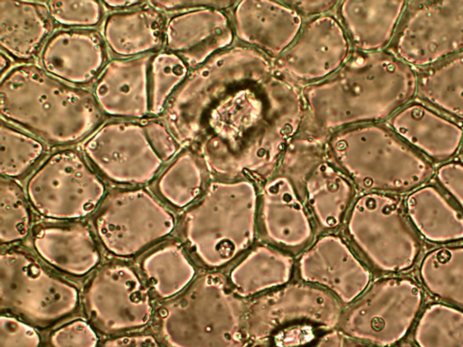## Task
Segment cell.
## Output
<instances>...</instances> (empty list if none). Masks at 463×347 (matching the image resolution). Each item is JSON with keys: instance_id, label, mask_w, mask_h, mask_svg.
Masks as SVG:
<instances>
[{"instance_id": "obj_1", "label": "cell", "mask_w": 463, "mask_h": 347, "mask_svg": "<svg viewBox=\"0 0 463 347\" xmlns=\"http://www.w3.org/2000/svg\"><path fill=\"white\" fill-rule=\"evenodd\" d=\"M166 124L209 173L268 180L304 118L302 88L264 53L242 44L192 70L169 99Z\"/></svg>"}, {"instance_id": "obj_2", "label": "cell", "mask_w": 463, "mask_h": 347, "mask_svg": "<svg viewBox=\"0 0 463 347\" xmlns=\"http://www.w3.org/2000/svg\"><path fill=\"white\" fill-rule=\"evenodd\" d=\"M417 71L389 51H353L327 79L302 88L298 135L326 139L354 126L385 123L416 98Z\"/></svg>"}, {"instance_id": "obj_3", "label": "cell", "mask_w": 463, "mask_h": 347, "mask_svg": "<svg viewBox=\"0 0 463 347\" xmlns=\"http://www.w3.org/2000/svg\"><path fill=\"white\" fill-rule=\"evenodd\" d=\"M0 112L6 122L53 146L80 142L104 119L93 92L32 64L16 66L2 77Z\"/></svg>"}, {"instance_id": "obj_4", "label": "cell", "mask_w": 463, "mask_h": 347, "mask_svg": "<svg viewBox=\"0 0 463 347\" xmlns=\"http://www.w3.org/2000/svg\"><path fill=\"white\" fill-rule=\"evenodd\" d=\"M331 161L363 192L406 195L433 180L436 166L385 123L346 127L326 138Z\"/></svg>"}, {"instance_id": "obj_5", "label": "cell", "mask_w": 463, "mask_h": 347, "mask_svg": "<svg viewBox=\"0 0 463 347\" xmlns=\"http://www.w3.org/2000/svg\"><path fill=\"white\" fill-rule=\"evenodd\" d=\"M247 306L217 274H204L158 312L168 347H245Z\"/></svg>"}, {"instance_id": "obj_6", "label": "cell", "mask_w": 463, "mask_h": 347, "mask_svg": "<svg viewBox=\"0 0 463 347\" xmlns=\"http://www.w3.org/2000/svg\"><path fill=\"white\" fill-rule=\"evenodd\" d=\"M258 192L250 179L210 183L184 213V238L206 267H220L246 249L256 229Z\"/></svg>"}, {"instance_id": "obj_7", "label": "cell", "mask_w": 463, "mask_h": 347, "mask_svg": "<svg viewBox=\"0 0 463 347\" xmlns=\"http://www.w3.org/2000/svg\"><path fill=\"white\" fill-rule=\"evenodd\" d=\"M341 313L337 299L327 291L307 284L287 285L247 307V340L269 347L303 346L338 329Z\"/></svg>"}, {"instance_id": "obj_8", "label": "cell", "mask_w": 463, "mask_h": 347, "mask_svg": "<svg viewBox=\"0 0 463 347\" xmlns=\"http://www.w3.org/2000/svg\"><path fill=\"white\" fill-rule=\"evenodd\" d=\"M347 230L367 262L388 276L407 273L422 257L424 241L401 195L363 192L350 208Z\"/></svg>"}, {"instance_id": "obj_9", "label": "cell", "mask_w": 463, "mask_h": 347, "mask_svg": "<svg viewBox=\"0 0 463 347\" xmlns=\"http://www.w3.org/2000/svg\"><path fill=\"white\" fill-rule=\"evenodd\" d=\"M0 304L38 326H49L76 311L79 291L31 254L12 249L0 258Z\"/></svg>"}, {"instance_id": "obj_10", "label": "cell", "mask_w": 463, "mask_h": 347, "mask_svg": "<svg viewBox=\"0 0 463 347\" xmlns=\"http://www.w3.org/2000/svg\"><path fill=\"white\" fill-rule=\"evenodd\" d=\"M425 292L405 275L386 276L371 284L341 321V331L351 338L378 347L401 342L414 326Z\"/></svg>"}, {"instance_id": "obj_11", "label": "cell", "mask_w": 463, "mask_h": 347, "mask_svg": "<svg viewBox=\"0 0 463 347\" xmlns=\"http://www.w3.org/2000/svg\"><path fill=\"white\" fill-rule=\"evenodd\" d=\"M25 192L39 215L71 220L98 209L106 187L85 155L64 148L50 155L37 167L26 183Z\"/></svg>"}, {"instance_id": "obj_12", "label": "cell", "mask_w": 463, "mask_h": 347, "mask_svg": "<svg viewBox=\"0 0 463 347\" xmlns=\"http://www.w3.org/2000/svg\"><path fill=\"white\" fill-rule=\"evenodd\" d=\"M175 225L174 214L141 187L110 192L93 217L95 232L102 246L118 258L145 251L171 234Z\"/></svg>"}, {"instance_id": "obj_13", "label": "cell", "mask_w": 463, "mask_h": 347, "mask_svg": "<svg viewBox=\"0 0 463 347\" xmlns=\"http://www.w3.org/2000/svg\"><path fill=\"white\" fill-rule=\"evenodd\" d=\"M387 51L416 71L463 52V1H408Z\"/></svg>"}, {"instance_id": "obj_14", "label": "cell", "mask_w": 463, "mask_h": 347, "mask_svg": "<svg viewBox=\"0 0 463 347\" xmlns=\"http://www.w3.org/2000/svg\"><path fill=\"white\" fill-rule=\"evenodd\" d=\"M83 303L90 321L104 333L140 329L153 314L151 295L143 279L123 262L104 264L92 275Z\"/></svg>"}, {"instance_id": "obj_15", "label": "cell", "mask_w": 463, "mask_h": 347, "mask_svg": "<svg viewBox=\"0 0 463 347\" xmlns=\"http://www.w3.org/2000/svg\"><path fill=\"white\" fill-rule=\"evenodd\" d=\"M83 154L105 179L123 185L151 182L165 164L144 121L114 120L103 124L86 140Z\"/></svg>"}, {"instance_id": "obj_16", "label": "cell", "mask_w": 463, "mask_h": 347, "mask_svg": "<svg viewBox=\"0 0 463 347\" xmlns=\"http://www.w3.org/2000/svg\"><path fill=\"white\" fill-rule=\"evenodd\" d=\"M353 48L338 17L324 14L308 19L293 43L277 59V70L303 88L336 72Z\"/></svg>"}, {"instance_id": "obj_17", "label": "cell", "mask_w": 463, "mask_h": 347, "mask_svg": "<svg viewBox=\"0 0 463 347\" xmlns=\"http://www.w3.org/2000/svg\"><path fill=\"white\" fill-rule=\"evenodd\" d=\"M385 124L434 166L458 158L463 144V125L417 98Z\"/></svg>"}, {"instance_id": "obj_18", "label": "cell", "mask_w": 463, "mask_h": 347, "mask_svg": "<svg viewBox=\"0 0 463 347\" xmlns=\"http://www.w3.org/2000/svg\"><path fill=\"white\" fill-rule=\"evenodd\" d=\"M234 40L232 22L222 9L201 7L170 17L165 47L192 70L232 47Z\"/></svg>"}, {"instance_id": "obj_19", "label": "cell", "mask_w": 463, "mask_h": 347, "mask_svg": "<svg viewBox=\"0 0 463 347\" xmlns=\"http://www.w3.org/2000/svg\"><path fill=\"white\" fill-rule=\"evenodd\" d=\"M103 35L94 29H61L45 42L41 54L42 69L73 86L96 81L108 63Z\"/></svg>"}, {"instance_id": "obj_20", "label": "cell", "mask_w": 463, "mask_h": 347, "mask_svg": "<svg viewBox=\"0 0 463 347\" xmlns=\"http://www.w3.org/2000/svg\"><path fill=\"white\" fill-rule=\"evenodd\" d=\"M235 38L275 60L296 40L303 18L283 1L244 0L232 10Z\"/></svg>"}, {"instance_id": "obj_21", "label": "cell", "mask_w": 463, "mask_h": 347, "mask_svg": "<svg viewBox=\"0 0 463 347\" xmlns=\"http://www.w3.org/2000/svg\"><path fill=\"white\" fill-rule=\"evenodd\" d=\"M303 280L322 286L344 303H352L370 286L371 273L338 237L318 239L299 260Z\"/></svg>"}, {"instance_id": "obj_22", "label": "cell", "mask_w": 463, "mask_h": 347, "mask_svg": "<svg viewBox=\"0 0 463 347\" xmlns=\"http://www.w3.org/2000/svg\"><path fill=\"white\" fill-rule=\"evenodd\" d=\"M152 56L116 58L107 63L93 87V95L104 115L128 120L150 115Z\"/></svg>"}, {"instance_id": "obj_23", "label": "cell", "mask_w": 463, "mask_h": 347, "mask_svg": "<svg viewBox=\"0 0 463 347\" xmlns=\"http://www.w3.org/2000/svg\"><path fill=\"white\" fill-rule=\"evenodd\" d=\"M32 243L49 266L75 277L91 272L101 258L91 230L78 221L40 224L33 230Z\"/></svg>"}, {"instance_id": "obj_24", "label": "cell", "mask_w": 463, "mask_h": 347, "mask_svg": "<svg viewBox=\"0 0 463 347\" xmlns=\"http://www.w3.org/2000/svg\"><path fill=\"white\" fill-rule=\"evenodd\" d=\"M264 230L274 242L288 248L304 245L312 228L302 199L291 181L275 172L260 192Z\"/></svg>"}, {"instance_id": "obj_25", "label": "cell", "mask_w": 463, "mask_h": 347, "mask_svg": "<svg viewBox=\"0 0 463 347\" xmlns=\"http://www.w3.org/2000/svg\"><path fill=\"white\" fill-rule=\"evenodd\" d=\"M407 1L347 0L337 6V17L354 51L375 52L389 48Z\"/></svg>"}, {"instance_id": "obj_26", "label": "cell", "mask_w": 463, "mask_h": 347, "mask_svg": "<svg viewBox=\"0 0 463 347\" xmlns=\"http://www.w3.org/2000/svg\"><path fill=\"white\" fill-rule=\"evenodd\" d=\"M166 24L164 12L146 3L109 14L103 23V38L109 50L119 58L149 55L165 43Z\"/></svg>"}, {"instance_id": "obj_27", "label": "cell", "mask_w": 463, "mask_h": 347, "mask_svg": "<svg viewBox=\"0 0 463 347\" xmlns=\"http://www.w3.org/2000/svg\"><path fill=\"white\" fill-rule=\"evenodd\" d=\"M403 202L423 241L437 247L463 241V212L433 180L407 193Z\"/></svg>"}, {"instance_id": "obj_28", "label": "cell", "mask_w": 463, "mask_h": 347, "mask_svg": "<svg viewBox=\"0 0 463 347\" xmlns=\"http://www.w3.org/2000/svg\"><path fill=\"white\" fill-rule=\"evenodd\" d=\"M295 188L317 221L327 229L341 224L355 194L354 185L331 161L328 153L306 173Z\"/></svg>"}, {"instance_id": "obj_29", "label": "cell", "mask_w": 463, "mask_h": 347, "mask_svg": "<svg viewBox=\"0 0 463 347\" xmlns=\"http://www.w3.org/2000/svg\"><path fill=\"white\" fill-rule=\"evenodd\" d=\"M52 29L46 4L0 1V45L14 61L33 60L42 52Z\"/></svg>"}, {"instance_id": "obj_30", "label": "cell", "mask_w": 463, "mask_h": 347, "mask_svg": "<svg viewBox=\"0 0 463 347\" xmlns=\"http://www.w3.org/2000/svg\"><path fill=\"white\" fill-rule=\"evenodd\" d=\"M417 278L436 301L463 310V244L438 246L424 253Z\"/></svg>"}, {"instance_id": "obj_31", "label": "cell", "mask_w": 463, "mask_h": 347, "mask_svg": "<svg viewBox=\"0 0 463 347\" xmlns=\"http://www.w3.org/2000/svg\"><path fill=\"white\" fill-rule=\"evenodd\" d=\"M416 98L463 125V52L418 70Z\"/></svg>"}, {"instance_id": "obj_32", "label": "cell", "mask_w": 463, "mask_h": 347, "mask_svg": "<svg viewBox=\"0 0 463 347\" xmlns=\"http://www.w3.org/2000/svg\"><path fill=\"white\" fill-rule=\"evenodd\" d=\"M207 172L199 153L193 146L184 145L158 174L156 192L169 206L186 208L204 192Z\"/></svg>"}, {"instance_id": "obj_33", "label": "cell", "mask_w": 463, "mask_h": 347, "mask_svg": "<svg viewBox=\"0 0 463 347\" xmlns=\"http://www.w3.org/2000/svg\"><path fill=\"white\" fill-rule=\"evenodd\" d=\"M293 260L269 246H259L230 273L233 291L241 297L285 285L291 275Z\"/></svg>"}, {"instance_id": "obj_34", "label": "cell", "mask_w": 463, "mask_h": 347, "mask_svg": "<svg viewBox=\"0 0 463 347\" xmlns=\"http://www.w3.org/2000/svg\"><path fill=\"white\" fill-rule=\"evenodd\" d=\"M140 267L147 284L161 299L178 295L195 275V268L184 248L175 241L164 243L147 253Z\"/></svg>"}, {"instance_id": "obj_35", "label": "cell", "mask_w": 463, "mask_h": 347, "mask_svg": "<svg viewBox=\"0 0 463 347\" xmlns=\"http://www.w3.org/2000/svg\"><path fill=\"white\" fill-rule=\"evenodd\" d=\"M416 347H463V310L435 301L425 305L413 326Z\"/></svg>"}, {"instance_id": "obj_36", "label": "cell", "mask_w": 463, "mask_h": 347, "mask_svg": "<svg viewBox=\"0 0 463 347\" xmlns=\"http://www.w3.org/2000/svg\"><path fill=\"white\" fill-rule=\"evenodd\" d=\"M44 143L7 122L0 125V172L2 177L18 179L43 157Z\"/></svg>"}, {"instance_id": "obj_37", "label": "cell", "mask_w": 463, "mask_h": 347, "mask_svg": "<svg viewBox=\"0 0 463 347\" xmlns=\"http://www.w3.org/2000/svg\"><path fill=\"white\" fill-rule=\"evenodd\" d=\"M190 68L176 54L154 53L149 71L150 115H162L169 99L184 81Z\"/></svg>"}, {"instance_id": "obj_38", "label": "cell", "mask_w": 463, "mask_h": 347, "mask_svg": "<svg viewBox=\"0 0 463 347\" xmlns=\"http://www.w3.org/2000/svg\"><path fill=\"white\" fill-rule=\"evenodd\" d=\"M27 195L12 179L0 181V240L11 244L26 238L31 230L32 212Z\"/></svg>"}, {"instance_id": "obj_39", "label": "cell", "mask_w": 463, "mask_h": 347, "mask_svg": "<svg viewBox=\"0 0 463 347\" xmlns=\"http://www.w3.org/2000/svg\"><path fill=\"white\" fill-rule=\"evenodd\" d=\"M52 22L67 29H92L104 14V5L98 1H49L45 3Z\"/></svg>"}, {"instance_id": "obj_40", "label": "cell", "mask_w": 463, "mask_h": 347, "mask_svg": "<svg viewBox=\"0 0 463 347\" xmlns=\"http://www.w3.org/2000/svg\"><path fill=\"white\" fill-rule=\"evenodd\" d=\"M98 342L94 329L82 319L60 326L50 337L52 347H97Z\"/></svg>"}, {"instance_id": "obj_41", "label": "cell", "mask_w": 463, "mask_h": 347, "mask_svg": "<svg viewBox=\"0 0 463 347\" xmlns=\"http://www.w3.org/2000/svg\"><path fill=\"white\" fill-rule=\"evenodd\" d=\"M41 337L27 323L8 315L0 317V347H39Z\"/></svg>"}, {"instance_id": "obj_42", "label": "cell", "mask_w": 463, "mask_h": 347, "mask_svg": "<svg viewBox=\"0 0 463 347\" xmlns=\"http://www.w3.org/2000/svg\"><path fill=\"white\" fill-rule=\"evenodd\" d=\"M433 181L463 212V162L456 158L436 166Z\"/></svg>"}, {"instance_id": "obj_43", "label": "cell", "mask_w": 463, "mask_h": 347, "mask_svg": "<svg viewBox=\"0 0 463 347\" xmlns=\"http://www.w3.org/2000/svg\"><path fill=\"white\" fill-rule=\"evenodd\" d=\"M148 136L162 160L169 162L181 149V144L163 120H144Z\"/></svg>"}, {"instance_id": "obj_44", "label": "cell", "mask_w": 463, "mask_h": 347, "mask_svg": "<svg viewBox=\"0 0 463 347\" xmlns=\"http://www.w3.org/2000/svg\"><path fill=\"white\" fill-rule=\"evenodd\" d=\"M233 1H152L149 5L162 12H184L201 7H216L225 9L234 6Z\"/></svg>"}, {"instance_id": "obj_45", "label": "cell", "mask_w": 463, "mask_h": 347, "mask_svg": "<svg viewBox=\"0 0 463 347\" xmlns=\"http://www.w3.org/2000/svg\"><path fill=\"white\" fill-rule=\"evenodd\" d=\"M292 7L302 18L312 19L324 14H331L340 2L332 0H291L283 1Z\"/></svg>"}, {"instance_id": "obj_46", "label": "cell", "mask_w": 463, "mask_h": 347, "mask_svg": "<svg viewBox=\"0 0 463 347\" xmlns=\"http://www.w3.org/2000/svg\"><path fill=\"white\" fill-rule=\"evenodd\" d=\"M101 347H162V345L151 334L133 333L110 339Z\"/></svg>"}, {"instance_id": "obj_47", "label": "cell", "mask_w": 463, "mask_h": 347, "mask_svg": "<svg viewBox=\"0 0 463 347\" xmlns=\"http://www.w3.org/2000/svg\"><path fill=\"white\" fill-rule=\"evenodd\" d=\"M345 346V338L344 333L341 330L336 329L321 339L311 342L307 345H303L300 347H344ZM245 347H269L263 344L255 343V342H248Z\"/></svg>"}, {"instance_id": "obj_48", "label": "cell", "mask_w": 463, "mask_h": 347, "mask_svg": "<svg viewBox=\"0 0 463 347\" xmlns=\"http://www.w3.org/2000/svg\"><path fill=\"white\" fill-rule=\"evenodd\" d=\"M146 2L143 1H103L102 5L104 7L115 10L116 12L118 11H126L133 8L139 7L143 5H145Z\"/></svg>"}, {"instance_id": "obj_49", "label": "cell", "mask_w": 463, "mask_h": 347, "mask_svg": "<svg viewBox=\"0 0 463 347\" xmlns=\"http://www.w3.org/2000/svg\"><path fill=\"white\" fill-rule=\"evenodd\" d=\"M1 59H0V70L2 73V77H4L9 70L10 65H11V60L10 57L1 51Z\"/></svg>"}, {"instance_id": "obj_50", "label": "cell", "mask_w": 463, "mask_h": 347, "mask_svg": "<svg viewBox=\"0 0 463 347\" xmlns=\"http://www.w3.org/2000/svg\"><path fill=\"white\" fill-rule=\"evenodd\" d=\"M458 158L460 159L463 162V144H462V146H461V149L459 151Z\"/></svg>"}, {"instance_id": "obj_51", "label": "cell", "mask_w": 463, "mask_h": 347, "mask_svg": "<svg viewBox=\"0 0 463 347\" xmlns=\"http://www.w3.org/2000/svg\"><path fill=\"white\" fill-rule=\"evenodd\" d=\"M354 347H370V346H367V345H356V346H354Z\"/></svg>"}, {"instance_id": "obj_52", "label": "cell", "mask_w": 463, "mask_h": 347, "mask_svg": "<svg viewBox=\"0 0 463 347\" xmlns=\"http://www.w3.org/2000/svg\"><path fill=\"white\" fill-rule=\"evenodd\" d=\"M400 347H411V346L407 345V344H403V345H402V346H400Z\"/></svg>"}]
</instances>
